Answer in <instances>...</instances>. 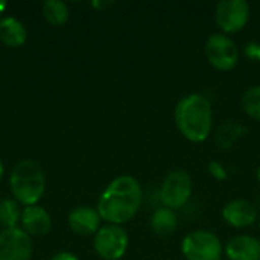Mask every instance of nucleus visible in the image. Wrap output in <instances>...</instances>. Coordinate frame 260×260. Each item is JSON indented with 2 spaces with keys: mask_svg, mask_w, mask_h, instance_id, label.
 <instances>
[{
  "mask_svg": "<svg viewBox=\"0 0 260 260\" xmlns=\"http://www.w3.org/2000/svg\"><path fill=\"white\" fill-rule=\"evenodd\" d=\"M247 133V126L233 120H227L216 129L215 140L221 149H232Z\"/></svg>",
  "mask_w": 260,
  "mask_h": 260,
  "instance_id": "obj_15",
  "label": "nucleus"
},
{
  "mask_svg": "<svg viewBox=\"0 0 260 260\" xmlns=\"http://www.w3.org/2000/svg\"><path fill=\"white\" fill-rule=\"evenodd\" d=\"M21 225L23 230L30 236H44L49 233L52 227V219L50 215L47 213L46 209L40 206H27L21 210Z\"/></svg>",
  "mask_w": 260,
  "mask_h": 260,
  "instance_id": "obj_13",
  "label": "nucleus"
},
{
  "mask_svg": "<svg viewBox=\"0 0 260 260\" xmlns=\"http://www.w3.org/2000/svg\"><path fill=\"white\" fill-rule=\"evenodd\" d=\"M251 8L247 0H221L215 8V21L221 34L241 32L250 21Z\"/></svg>",
  "mask_w": 260,
  "mask_h": 260,
  "instance_id": "obj_7",
  "label": "nucleus"
},
{
  "mask_svg": "<svg viewBox=\"0 0 260 260\" xmlns=\"http://www.w3.org/2000/svg\"><path fill=\"white\" fill-rule=\"evenodd\" d=\"M69 227L79 236H91L101 229V216L93 207L78 206L69 213Z\"/></svg>",
  "mask_w": 260,
  "mask_h": 260,
  "instance_id": "obj_11",
  "label": "nucleus"
},
{
  "mask_svg": "<svg viewBox=\"0 0 260 260\" xmlns=\"http://www.w3.org/2000/svg\"><path fill=\"white\" fill-rule=\"evenodd\" d=\"M227 260H259L260 241L250 235H236L224 245Z\"/></svg>",
  "mask_w": 260,
  "mask_h": 260,
  "instance_id": "obj_12",
  "label": "nucleus"
},
{
  "mask_svg": "<svg viewBox=\"0 0 260 260\" xmlns=\"http://www.w3.org/2000/svg\"><path fill=\"white\" fill-rule=\"evenodd\" d=\"M245 55L250 58V59H254L260 62V43H248L245 46Z\"/></svg>",
  "mask_w": 260,
  "mask_h": 260,
  "instance_id": "obj_21",
  "label": "nucleus"
},
{
  "mask_svg": "<svg viewBox=\"0 0 260 260\" xmlns=\"http://www.w3.org/2000/svg\"><path fill=\"white\" fill-rule=\"evenodd\" d=\"M174 119L180 134L192 143H203L212 134V104L206 96L200 93L183 96L175 105Z\"/></svg>",
  "mask_w": 260,
  "mask_h": 260,
  "instance_id": "obj_2",
  "label": "nucleus"
},
{
  "mask_svg": "<svg viewBox=\"0 0 260 260\" xmlns=\"http://www.w3.org/2000/svg\"><path fill=\"white\" fill-rule=\"evenodd\" d=\"M2 177H3V165L0 161V180H2Z\"/></svg>",
  "mask_w": 260,
  "mask_h": 260,
  "instance_id": "obj_25",
  "label": "nucleus"
},
{
  "mask_svg": "<svg viewBox=\"0 0 260 260\" xmlns=\"http://www.w3.org/2000/svg\"><path fill=\"white\" fill-rule=\"evenodd\" d=\"M259 260H260V259H259Z\"/></svg>",
  "mask_w": 260,
  "mask_h": 260,
  "instance_id": "obj_27",
  "label": "nucleus"
},
{
  "mask_svg": "<svg viewBox=\"0 0 260 260\" xmlns=\"http://www.w3.org/2000/svg\"><path fill=\"white\" fill-rule=\"evenodd\" d=\"M181 253L186 260H221L224 245L209 230H193L181 241Z\"/></svg>",
  "mask_w": 260,
  "mask_h": 260,
  "instance_id": "obj_4",
  "label": "nucleus"
},
{
  "mask_svg": "<svg viewBox=\"0 0 260 260\" xmlns=\"http://www.w3.org/2000/svg\"><path fill=\"white\" fill-rule=\"evenodd\" d=\"M21 218L20 204L15 200H2L0 201V225L3 229L17 227V222Z\"/></svg>",
  "mask_w": 260,
  "mask_h": 260,
  "instance_id": "obj_19",
  "label": "nucleus"
},
{
  "mask_svg": "<svg viewBox=\"0 0 260 260\" xmlns=\"http://www.w3.org/2000/svg\"><path fill=\"white\" fill-rule=\"evenodd\" d=\"M50 260H78V257L73 254V253H69V251H61V253H56L55 256H52Z\"/></svg>",
  "mask_w": 260,
  "mask_h": 260,
  "instance_id": "obj_22",
  "label": "nucleus"
},
{
  "mask_svg": "<svg viewBox=\"0 0 260 260\" xmlns=\"http://www.w3.org/2000/svg\"><path fill=\"white\" fill-rule=\"evenodd\" d=\"M204 55L207 62L219 72H230L239 62V47L236 41L221 32L207 37Z\"/></svg>",
  "mask_w": 260,
  "mask_h": 260,
  "instance_id": "obj_5",
  "label": "nucleus"
},
{
  "mask_svg": "<svg viewBox=\"0 0 260 260\" xmlns=\"http://www.w3.org/2000/svg\"><path fill=\"white\" fill-rule=\"evenodd\" d=\"M207 171H209V174H210L215 180H218V181H224V180L229 178L227 168H225L221 161H216V160L210 161V163L207 165Z\"/></svg>",
  "mask_w": 260,
  "mask_h": 260,
  "instance_id": "obj_20",
  "label": "nucleus"
},
{
  "mask_svg": "<svg viewBox=\"0 0 260 260\" xmlns=\"http://www.w3.org/2000/svg\"><path fill=\"white\" fill-rule=\"evenodd\" d=\"M91 5H93L96 9H107V8H110V6H113L114 2H99V0H96V2H93Z\"/></svg>",
  "mask_w": 260,
  "mask_h": 260,
  "instance_id": "obj_23",
  "label": "nucleus"
},
{
  "mask_svg": "<svg viewBox=\"0 0 260 260\" xmlns=\"http://www.w3.org/2000/svg\"><path fill=\"white\" fill-rule=\"evenodd\" d=\"M128 235L122 225L107 224L98 230L93 247L98 256L104 260H120L128 250Z\"/></svg>",
  "mask_w": 260,
  "mask_h": 260,
  "instance_id": "obj_8",
  "label": "nucleus"
},
{
  "mask_svg": "<svg viewBox=\"0 0 260 260\" xmlns=\"http://www.w3.org/2000/svg\"><path fill=\"white\" fill-rule=\"evenodd\" d=\"M192 177L184 169H175L166 175L160 187V201L163 207L178 210L184 207L192 197Z\"/></svg>",
  "mask_w": 260,
  "mask_h": 260,
  "instance_id": "obj_6",
  "label": "nucleus"
},
{
  "mask_svg": "<svg viewBox=\"0 0 260 260\" xmlns=\"http://www.w3.org/2000/svg\"><path fill=\"white\" fill-rule=\"evenodd\" d=\"M6 9V2H3V0H0V14L3 12Z\"/></svg>",
  "mask_w": 260,
  "mask_h": 260,
  "instance_id": "obj_24",
  "label": "nucleus"
},
{
  "mask_svg": "<svg viewBox=\"0 0 260 260\" xmlns=\"http://www.w3.org/2000/svg\"><path fill=\"white\" fill-rule=\"evenodd\" d=\"M241 105L248 117L260 122V84L251 85L244 91L241 98Z\"/></svg>",
  "mask_w": 260,
  "mask_h": 260,
  "instance_id": "obj_18",
  "label": "nucleus"
},
{
  "mask_svg": "<svg viewBox=\"0 0 260 260\" xmlns=\"http://www.w3.org/2000/svg\"><path fill=\"white\" fill-rule=\"evenodd\" d=\"M178 227V218L175 210L168 207H158L151 216V229L158 236H171Z\"/></svg>",
  "mask_w": 260,
  "mask_h": 260,
  "instance_id": "obj_16",
  "label": "nucleus"
},
{
  "mask_svg": "<svg viewBox=\"0 0 260 260\" xmlns=\"http://www.w3.org/2000/svg\"><path fill=\"white\" fill-rule=\"evenodd\" d=\"M222 219L233 229H248L259 219V212L256 206L247 200H232L222 207Z\"/></svg>",
  "mask_w": 260,
  "mask_h": 260,
  "instance_id": "obj_10",
  "label": "nucleus"
},
{
  "mask_svg": "<svg viewBox=\"0 0 260 260\" xmlns=\"http://www.w3.org/2000/svg\"><path fill=\"white\" fill-rule=\"evenodd\" d=\"M43 17L52 26H62L69 20V6L61 0H47L43 3Z\"/></svg>",
  "mask_w": 260,
  "mask_h": 260,
  "instance_id": "obj_17",
  "label": "nucleus"
},
{
  "mask_svg": "<svg viewBox=\"0 0 260 260\" xmlns=\"http://www.w3.org/2000/svg\"><path fill=\"white\" fill-rule=\"evenodd\" d=\"M27 38V30L24 24L15 17L0 18V40L8 47H20Z\"/></svg>",
  "mask_w": 260,
  "mask_h": 260,
  "instance_id": "obj_14",
  "label": "nucleus"
},
{
  "mask_svg": "<svg viewBox=\"0 0 260 260\" xmlns=\"http://www.w3.org/2000/svg\"><path fill=\"white\" fill-rule=\"evenodd\" d=\"M11 192L18 204L35 206L44 195L46 177L43 169L34 160H21L12 169L9 178Z\"/></svg>",
  "mask_w": 260,
  "mask_h": 260,
  "instance_id": "obj_3",
  "label": "nucleus"
},
{
  "mask_svg": "<svg viewBox=\"0 0 260 260\" xmlns=\"http://www.w3.org/2000/svg\"><path fill=\"white\" fill-rule=\"evenodd\" d=\"M32 254L30 236L20 227L0 232V260H29Z\"/></svg>",
  "mask_w": 260,
  "mask_h": 260,
  "instance_id": "obj_9",
  "label": "nucleus"
},
{
  "mask_svg": "<svg viewBox=\"0 0 260 260\" xmlns=\"http://www.w3.org/2000/svg\"><path fill=\"white\" fill-rule=\"evenodd\" d=\"M256 177H257V183H259V187H260V168L257 169V175H256Z\"/></svg>",
  "mask_w": 260,
  "mask_h": 260,
  "instance_id": "obj_26",
  "label": "nucleus"
},
{
  "mask_svg": "<svg viewBox=\"0 0 260 260\" xmlns=\"http://www.w3.org/2000/svg\"><path fill=\"white\" fill-rule=\"evenodd\" d=\"M142 201L143 190L139 180L131 175H120L101 193L96 210L107 224L122 225L139 213Z\"/></svg>",
  "mask_w": 260,
  "mask_h": 260,
  "instance_id": "obj_1",
  "label": "nucleus"
}]
</instances>
